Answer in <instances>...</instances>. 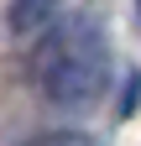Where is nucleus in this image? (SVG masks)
Segmentation results:
<instances>
[{
  "label": "nucleus",
  "mask_w": 141,
  "mask_h": 146,
  "mask_svg": "<svg viewBox=\"0 0 141 146\" xmlns=\"http://www.w3.org/2000/svg\"><path fill=\"white\" fill-rule=\"evenodd\" d=\"M31 78L37 89L63 104V110H84L104 94L110 84V42H104L99 16L78 11V16H52L42 26L37 58H31Z\"/></svg>",
  "instance_id": "1"
},
{
  "label": "nucleus",
  "mask_w": 141,
  "mask_h": 146,
  "mask_svg": "<svg viewBox=\"0 0 141 146\" xmlns=\"http://www.w3.org/2000/svg\"><path fill=\"white\" fill-rule=\"evenodd\" d=\"M63 0H11V31L16 36H31V31H42L52 16H58Z\"/></svg>",
  "instance_id": "2"
},
{
  "label": "nucleus",
  "mask_w": 141,
  "mask_h": 146,
  "mask_svg": "<svg viewBox=\"0 0 141 146\" xmlns=\"http://www.w3.org/2000/svg\"><path fill=\"white\" fill-rule=\"evenodd\" d=\"M26 146H99L94 136H78V131H52V136H37Z\"/></svg>",
  "instance_id": "3"
},
{
  "label": "nucleus",
  "mask_w": 141,
  "mask_h": 146,
  "mask_svg": "<svg viewBox=\"0 0 141 146\" xmlns=\"http://www.w3.org/2000/svg\"><path fill=\"white\" fill-rule=\"evenodd\" d=\"M136 16H141V0H136Z\"/></svg>",
  "instance_id": "4"
}]
</instances>
